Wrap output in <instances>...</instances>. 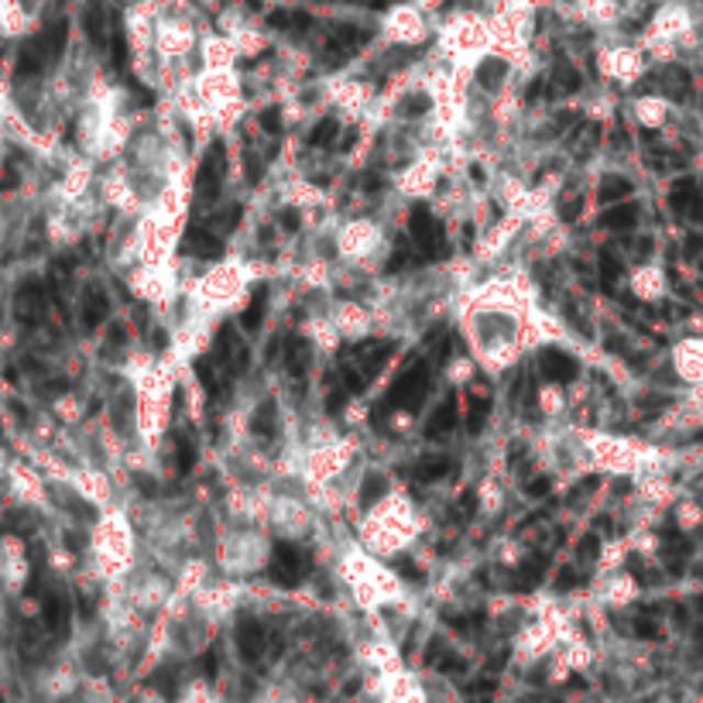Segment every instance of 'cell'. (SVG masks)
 Listing matches in <instances>:
<instances>
[{
  "label": "cell",
  "instance_id": "1",
  "mask_svg": "<svg viewBox=\"0 0 703 703\" xmlns=\"http://www.w3.org/2000/svg\"><path fill=\"white\" fill-rule=\"evenodd\" d=\"M426 391H429V368L426 364H415V368H409L395 384H391L388 405L415 412L422 405V399H426Z\"/></svg>",
  "mask_w": 703,
  "mask_h": 703
},
{
  "label": "cell",
  "instance_id": "2",
  "mask_svg": "<svg viewBox=\"0 0 703 703\" xmlns=\"http://www.w3.org/2000/svg\"><path fill=\"white\" fill-rule=\"evenodd\" d=\"M409 234L412 241L422 247V255L426 258H436V255H446V244H443V227L436 223V216L426 210V207H415L409 213Z\"/></svg>",
  "mask_w": 703,
  "mask_h": 703
},
{
  "label": "cell",
  "instance_id": "3",
  "mask_svg": "<svg viewBox=\"0 0 703 703\" xmlns=\"http://www.w3.org/2000/svg\"><path fill=\"white\" fill-rule=\"evenodd\" d=\"M227 176V148H223V141H213L203 165H200V179H196V192H200V200H213L220 192V182Z\"/></svg>",
  "mask_w": 703,
  "mask_h": 703
},
{
  "label": "cell",
  "instance_id": "4",
  "mask_svg": "<svg viewBox=\"0 0 703 703\" xmlns=\"http://www.w3.org/2000/svg\"><path fill=\"white\" fill-rule=\"evenodd\" d=\"M216 360L231 375H244L250 368V350H247V344L237 336L234 326H223L220 330V336H216Z\"/></svg>",
  "mask_w": 703,
  "mask_h": 703
},
{
  "label": "cell",
  "instance_id": "5",
  "mask_svg": "<svg viewBox=\"0 0 703 703\" xmlns=\"http://www.w3.org/2000/svg\"><path fill=\"white\" fill-rule=\"evenodd\" d=\"M271 577L281 587H295L305 577V556L289 543H278L275 546V559H271Z\"/></svg>",
  "mask_w": 703,
  "mask_h": 703
},
{
  "label": "cell",
  "instance_id": "6",
  "mask_svg": "<svg viewBox=\"0 0 703 703\" xmlns=\"http://www.w3.org/2000/svg\"><path fill=\"white\" fill-rule=\"evenodd\" d=\"M539 371H543V378L553 381V384H570V381L580 375V364H577L570 354H562V350H556V347H546V350L539 354Z\"/></svg>",
  "mask_w": 703,
  "mask_h": 703
},
{
  "label": "cell",
  "instance_id": "7",
  "mask_svg": "<svg viewBox=\"0 0 703 703\" xmlns=\"http://www.w3.org/2000/svg\"><path fill=\"white\" fill-rule=\"evenodd\" d=\"M179 250H182V255H192V258H220V255H223V244H220L213 234H207V231H200V227H192V231H186Z\"/></svg>",
  "mask_w": 703,
  "mask_h": 703
},
{
  "label": "cell",
  "instance_id": "8",
  "mask_svg": "<svg viewBox=\"0 0 703 703\" xmlns=\"http://www.w3.org/2000/svg\"><path fill=\"white\" fill-rule=\"evenodd\" d=\"M261 645H265V632L255 617H241L237 622V649L244 659H258L261 656Z\"/></svg>",
  "mask_w": 703,
  "mask_h": 703
},
{
  "label": "cell",
  "instance_id": "9",
  "mask_svg": "<svg viewBox=\"0 0 703 703\" xmlns=\"http://www.w3.org/2000/svg\"><path fill=\"white\" fill-rule=\"evenodd\" d=\"M457 415H460V409H457V395H446L443 399V405L429 415V422H426V436L429 439H436V436H446L449 429L457 426Z\"/></svg>",
  "mask_w": 703,
  "mask_h": 703
},
{
  "label": "cell",
  "instance_id": "10",
  "mask_svg": "<svg viewBox=\"0 0 703 703\" xmlns=\"http://www.w3.org/2000/svg\"><path fill=\"white\" fill-rule=\"evenodd\" d=\"M638 220V207L635 203H617L601 216V227L604 231H632Z\"/></svg>",
  "mask_w": 703,
  "mask_h": 703
},
{
  "label": "cell",
  "instance_id": "11",
  "mask_svg": "<svg viewBox=\"0 0 703 703\" xmlns=\"http://www.w3.org/2000/svg\"><path fill=\"white\" fill-rule=\"evenodd\" d=\"M286 360H289V371L295 378H302L309 371V364H313V350H309V341H302V336H289Z\"/></svg>",
  "mask_w": 703,
  "mask_h": 703
},
{
  "label": "cell",
  "instance_id": "12",
  "mask_svg": "<svg viewBox=\"0 0 703 703\" xmlns=\"http://www.w3.org/2000/svg\"><path fill=\"white\" fill-rule=\"evenodd\" d=\"M107 313H110V302H107V295L93 286V289L87 292V299H82V320H87V326L93 330V326H100V323L107 320Z\"/></svg>",
  "mask_w": 703,
  "mask_h": 703
},
{
  "label": "cell",
  "instance_id": "13",
  "mask_svg": "<svg viewBox=\"0 0 703 703\" xmlns=\"http://www.w3.org/2000/svg\"><path fill=\"white\" fill-rule=\"evenodd\" d=\"M598 196H601V203H617V200H628V196H632V182H628L625 176H604V179H601V189H598Z\"/></svg>",
  "mask_w": 703,
  "mask_h": 703
},
{
  "label": "cell",
  "instance_id": "14",
  "mask_svg": "<svg viewBox=\"0 0 703 703\" xmlns=\"http://www.w3.org/2000/svg\"><path fill=\"white\" fill-rule=\"evenodd\" d=\"M504 72H509V63H504V59H484L481 69H477V82H481L484 90H498Z\"/></svg>",
  "mask_w": 703,
  "mask_h": 703
},
{
  "label": "cell",
  "instance_id": "15",
  "mask_svg": "<svg viewBox=\"0 0 703 703\" xmlns=\"http://www.w3.org/2000/svg\"><path fill=\"white\" fill-rule=\"evenodd\" d=\"M449 464L446 457H426V460H419V467H415V477L422 484H429V481H439V477H446L449 473Z\"/></svg>",
  "mask_w": 703,
  "mask_h": 703
},
{
  "label": "cell",
  "instance_id": "16",
  "mask_svg": "<svg viewBox=\"0 0 703 703\" xmlns=\"http://www.w3.org/2000/svg\"><path fill=\"white\" fill-rule=\"evenodd\" d=\"M384 488H388V481L381 473H368L364 477V484H360V509H375V504L381 501V494H384Z\"/></svg>",
  "mask_w": 703,
  "mask_h": 703
},
{
  "label": "cell",
  "instance_id": "17",
  "mask_svg": "<svg viewBox=\"0 0 703 703\" xmlns=\"http://www.w3.org/2000/svg\"><path fill=\"white\" fill-rule=\"evenodd\" d=\"M265 305H268L265 289H255V299H250V305L244 309V316H241V323H244V330H247V333H255V330L261 326V320H265Z\"/></svg>",
  "mask_w": 703,
  "mask_h": 703
},
{
  "label": "cell",
  "instance_id": "18",
  "mask_svg": "<svg viewBox=\"0 0 703 703\" xmlns=\"http://www.w3.org/2000/svg\"><path fill=\"white\" fill-rule=\"evenodd\" d=\"M275 426H278V409H275V402H261L258 412H255V419H250V429H255L258 436H271Z\"/></svg>",
  "mask_w": 703,
  "mask_h": 703
},
{
  "label": "cell",
  "instance_id": "19",
  "mask_svg": "<svg viewBox=\"0 0 703 703\" xmlns=\"http://www.w3.org/2000/svg\"><path fill=\"white\" fill-rule=\"evenodd\" d=\"M87 32L97 45H103V35H107V18H103V8H100V0H90V8H87Z\"/></svg>",
  "mask_w": 703,
  "mask_h": 703
},
{
  "label": "cell",
  "instance_id": "20",
  "mask_svg": "<svg viewBox=\"0 0 703 703\" xmlns=\"http://www.w3.org/2000/svg\"><path fill=\"white\" fill-rule=\"evenodd\" d=\"M422 696H426V703H464V696H460L454 687H449L443 677L436 680V687H429V690L422 693Z\"/></svg>",
  "mask_w": 703,
  "mask_h": 703
},
{
  "label": "cell",
  "instance_id": "21",
  "mask_svg": "<svg viewBox=\"0 0 703 703\" xmlns=\"http://www.w3.org/2000/svg\"><path fill=\"white\" fill-rule=\"evenodd\" d=\"M336 131H341V124H336L333 118H323V121L316 124V131H313V137H309V141H313L316 148H326V145H333V141H336Z\"/></svg>",
  "mask_w": 703,
  "mask_h": 703
},
{
  "label": "cell",
  "instance_id": "22",
  "mask_svg": "<svg viewBox=\"0 0 703 703\" xmlns=\"http://www.w3.org/2000/svg\"><path fill=\"white\" fill-rule=\"evenodd\" d=\"M543 567H546V559H543V556L528 559L525 567H522V573H518V587H522V590L536 587V583H539V577H543Z\"/></svg>",
  "mask_w": 703,
  "mask_h": 703
},
{
  "label": "cell",
  "instance_id": "23",
  "mask_svg": "<svg viewBox=\"0 0 703 703\" xmlns=\"http://www.w3.org/2000/svg\"><path fill=\"white\" fill-rule=\"evenodd\" d=\"M426 110H429V97L426 93H412V97H405L399 103V114L402 118H419V114H426Z\"/></svg>",
  "mask_w": 703,
  "mask_h": 703
},
{
  "label": "cell",
  "instance_id": "24",
  "mask_svg": "<svg viewBox=\"0 0 703 703\" xmlns=\"http://www.w3.org/2000/svg\"><path fill=\"white\" fill-rule=\"evenodd\" d=\"M488 412H491V405H488L484 399H473V402H470V419H467V429H470V433H481V426H484Z\"/></svg>",
  "mask_w": 703,
  "mask_h": 703
},
{
  "label": "cell",
  "instance_id": "25",
  "mask_svg": "<svg viewBox=\"0 0 703 703\" xmlns=\"http://www.w3.org/2000/svg\"><path fill=\"white\" fill-rule=\"evenodd\" d=\"M271 24H275V27H289V24L305 27V24H309V14H305V11H275V14H271Z\"/></svg>",
  "mask_w": 703,
  "mask_h": 703
},
{
  "label": "cell",
  "instance_id": "26",
  "mask_svg": "<svg viewBox=\"0 0 703 703\" xmlns=\"http://www.w3.org/2000/svg\"><path fill=\"white\" fill-rule=\"evenodd\" d=\"M196 464V446L189 439H179V473H189Z\"/></svg>",
  "mask_w": 703,
  "mask_h": 703
},
{
  "label": "cell",
  "instance_id": "27",
  "mask_svg": "<svg viewBox=\"0 0 703 703\" xmlns=\"http://www.w3.org/2000/svg\"><path fill=\"white\" fill-rule=\"evenodd\" d=\"M601 271H604V278H617V275H622V265L614 261L611 250H604V255H601Z\"/></svg>",
  "mask_w": 703,
  "mask_h": 703
},
{
  "label": "cell",
  "instance_id": "28",
  "mask_svg": "<svg viewBox=\"0 0 703 703\" xmlns=\"http://www.w3.org/2000/svg\"><path fill=\"white\" fill-rule=\"evenodd\" d=\"M598 549H601V543H598L594 536H587V539L580 543L577 556H580V559H594V556H598Z\"/></svg>",
  "mask_w": 703,
  "mask_h": 703
},
{
  "label": "cell",
  "instance_id": "29",
  "mask_svg": "<svg viewBox=\"0 0 703 703\" xmlns=\"http://www.w3.org/2000/svg\"><path fill=\"white\" fill-rule=\"evenodd\" d=\"M237 216H241V210L237 207H231L227 213L220 216V223H216V231H234L237 227Z\"/></svg>",
  "mask_w": 703,
  "mask_h": 703
},
{
  "label": "cell",
  "instance_id": "30",
  "mask_svg": "<svg viewBox=\"0 0 703 703\" xmlns=\"http://www.w3.org/2000/svg\"><path fill=\"white\" fill-rule=\"evenodd\" d=\"M261 127H265V131H271V134L281 127V118H278V110H275V107H271V110H261Z\"/></svg>",
  "mask_w": 703,
  "mask_h": 703
},
{
  "label": "cell",
  "instance_id": "31",
  "mask_svg": "<svg viewBox=\"0 0 703 703\" xmlns=\"http://www.w3.org/2000/svg\"><path fill=\"white\" fill-rule=\"evenodd\" d=\"M525 491H528V498H543V494H549V477H536V481H532Z\"/></svg>",
  "mask_w": 703,
  "mask_h": 703
},
{
  "label": "cell",
  "instance_id": "32",
  "mask_svg": "<svg viewBox=\"0 0 703 703\" xmlns=\"http://www.w3.org/2000/svg\"><path fill=\"white\" fill-rule=\"evenodd\" d=\"M124 341H127V336H124V330L121 326H114V330H110V344H107V350H121L124 347Z\"/></svg>",
  "mask_w": 703,
  "mask_h": 703
},
{
  "label": "cell",
  "instance_id": "33",
  "mask_svg": "<svg viewBox=\"0 0 703 703\" xmlns=\"http://www.w3.org/2000/svg\"><path fill=\"white\" fill-rule=\"evenodd\" d=\"M281 227H286L289 234H292V231H299V213H295V210H286V213H281Z\"/></svg>",
  "mask_w": 703,
  "mask_h": 703
},
{
  "label": "cell",
  "instance_id": "34",
  "mask_svg": "<svg viewBox=\"0 0 703 703\" xmlns=\"http://www.w3.org/2000/svg\"><path fill=\"white\" fill-rule=\"evenodd\" d=\"M573 583H577V573H573V570H562V573H559V580H556V587H559V590H570Z\"/></svg>",
  "mask_w": 703,
  "mask_h": 703
}]
</instances>
